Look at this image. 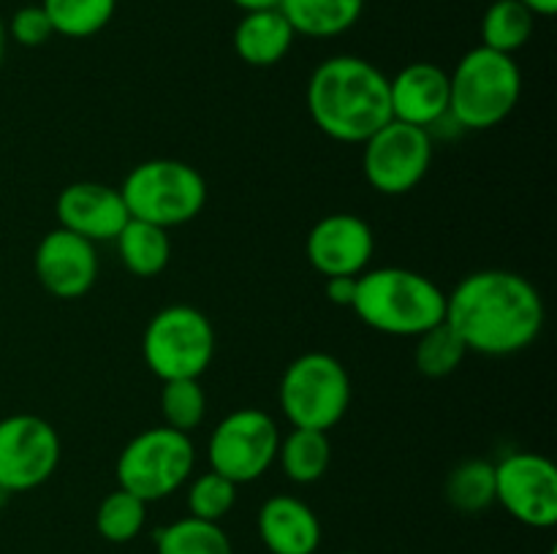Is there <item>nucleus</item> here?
Returning a JSON list of instances; mask_svg holds the SVG:
<instances>
[{"label": "nucleus", "instance_id": "f257e3e1", "mask_svg": "<svg viewBox=\"0 0 557 554\" xmlns=\"http://www.w3.org/2000/svg\"><path fill=\"white\" fill-rule=\"evenodd\" d=\"M446 324L468 353L511 356L539 340L547 307L539 288L511 269H479L446 293Z\"/></svg>", "mask_w": 557, "mask_h": 554}, {"label": "nucleus", "instance_id": "f03ea898", "mask_svg": "<svg viewBox=\"0 0 557 554\" xmlns=\"http://www.w3.org/2000/svg\"><path fill=\"white\" fill-rule=\"evenodd\" d=\"M305 103L321 134L362 144L392 119L389 76L357 54H332L310 74Z\"/></svg>", "mask_w": 557, "mask_h": 554}, {"label": "nucleus", "instance_id": "7ed1b4c3", "mask_svg": "<svg viewBox=\"0 0 557 554\" xmlns=\"http://www.w3.org/2000/svg\"><path fill=\"white\" fill-rule=\"evenodd\" d=\"M351 310L381 335L419 337L446 318V293L422 272L381 266L357 277Z\"/></svg>", "mask_w": 557, "mask_h": 554}, {"label": "nucleus", "instance_id": "20e7f679", "mask_svg": "<svg viewBox=\"0 0 557 554\" xmlns=\"http://www.w3.org/2000/svg\"><path fill=\"white\" fill-rule=\"evenodd\" d=\"M522 96V71L515 54L473 47L449 74V117L466 130H490L504 123Z\"/></svg>", "mask_w": 557, "mask_h": 554}, {"label": "nucleus", "instance_id": "39448f33", "mask_svg": "<svg viewBox=\"0 0 557 554\" xmlns=\"http://www.w3.org/2000/svg\"><path fill=\"white\" fill-rule=\"evenodd\" d=\"M125 210L136 221L174 228L199 217L207 204V179L196 166L174 158L141 161L120 185Z\"/></svg>", "mask_w": 557, "mask_h": 554}, {"label": "nucleus", "instance_id": "423d86ee", "mask_svg": "<svg viewBox=\"0 0 557 554\" xmlns=\"http://www.w3.org/2000/svg\"><path fill=\"white\" fill-rule=\"evenodd\" d=\"M277 396L292 427L330 432L351 405V378L337 356L310 351L288 362Z\"/></svg>", "mask_w": 557, "mask_h": 554}, {"label": "nucleus", "instance_id": "0eeeda50", "mask_svg": "<svg viewBox=\"0 0 557 554\" xmlns=\"http://www.w3.org/2000/svg\"><path fill=\"white\" fill-rule=\"evenodd\" d=\"M196 465L190 435L172 427H150L134 435L117 456V483L147 505L169 498L188 483Z\"/></svg>", "mask_w": 557, "mask_h": 554}, {"label": "nucleus", "instance_id": "6e6552de", "mask_svg": "<svg viewBox=\"0 0 557 554\" xmlns=\"http://www.w3.org/2000/svg\"><path fill=\"white\" fill-rule=\"evenodd\" d=\"M141 356L161 380L201 378L215 358L212 320L188 304L158 310L141 335Z\"/></svg>", "mask_w": 557, "mask_h": 554}, {"label": "nucleus", "instance_id": "1a4fd4ad", "mask_svg": "<svg viewBox=\"0 0 557 554\" xmlns=\"http://www.w3.org/2000/svg\"><path fill=\"white\" fill-rule=\"evenodd\" d=\"M281 429L261 407H239L223 416L210 435V470L228 481L250 483L277 462Z\"/></svg>", "mask_w": 557, "mask_h": 554}, {"label": "nucleus", "instance_id": "9d476101", "mask_svg": "<svg viewBox=\"0 0 557 554\" xmlns=\"http://www.w3.org/2000/svg\"><path fill=\"white\" fill-rule=\"evenodd\" d=\"M433 166L430 130L389 119L362 141L364 179L381 196H406L428 177Z\"/></svg>", "mask_w": 557, "mask_h": 554}, {"label": "nucleus", "instance_id": "9b49d317", "mask_svg": "<svg viewBox=\"0 0 557 554\" xmlns=\"http://www.w3.org/2000/svg\"><path fill=\"white\" fill-rule=\"evenodd\" d=\"M60 435L47 418L14 413L0 418V489L5 494L30 492L58 470Z\"/></svg>", "mask_w": 557, "mask_h": 554}, {"label": "nucleus", "instance_id": "f8f14e48", "mask_svg": "<svg viewBox=\"0 0 557 554\" xmlns=\"http://www.w3.org/2000/svg\"><path fill=\"white\" fill-rule=\"evenodd\" d=\"M495 503L525 527L557 521V467L536 451H511L495 465Z\"/></svg>", "mask_w": 557, "mask_h": 554}, {"label": "nucleus", "instance_id": "ddd939ff", "mask_svg": "<svg viewBox=\"0 0 557 554\" xmlns=\"http://www.w3.org/2000/svg\"><path fill=\"white\" fill-rule=\"evenodd\" d=\"M375 253V234L354 212L324 215L305 239L310 266L324 277H359Z\"/></svg>", "mask_w": 557, "mask_h": 554}, {"label": "nucleus", "instance_id": "4468645a", "mask_svg": "<svg viewBox=\"0 0 557 554\" xmlns=\"http://www.w3.org/2000/svg\"><path fill=\"white\" fill-rule=\"evenodd\" d=\"M33 266L44 291L65 302L82 299L98 280L96 244L60 226L44 234L36 244Z\"/></svg>", "mask_w": 557, "mask_h": 554}, {"label": "nucleus", "instance_id": "2eb2a0df", "mask_svg": "<svg viewBox=\"0 0 557 554\" xmlns=\"http://www.w3.org/2000/svg\"><path fill=\"white\" fill-rule=\"evenodd\" d=\"M60 228L96 242H114L128 223L120 188L103 182H71L54 201Z\"/></svg>", "mask_w": 557, "mask_h": 554}, {"label": "nucleus", "instance_id": "dca6fc26", "mask_svg": "<svg viewBox=\"0 0 557 554\" xmlns=\"http://www.w3.org/2000/svg\"><path fill=\"white\" fill-rule=\"evenodd\" d=\"M392 119L430 130L449 117V74L441 65L417 60L389 76Z\"/></svg>", "mask_w": 557, "mask_h": 554}, {"label": "nucleus", "instance_id": "f3484780", "mask_svg": "<svg viewBox=\"0 0 557 554\" xmlns=\"http://www.w3.org/2000/svg\"><path fill=\"white\" fill-rule=\"evenodd\" d=\"M259 538L270 554H315L321 546V521L305 500L272 494L261 503Z\"/></svg>", "mask_w": 557, "mask_h": 554}, {"label": "nucleus", "instance_id": "a211bd4d", "mask_svg": "<svg viewBox=\"0 0 557 554\" xmlns=\"http://www.w3.org/2000/svg\"><path fill=\"white\" fill-rule=\"evenodd\" d=\"M297 38L294 27L283 16L281 9L243 11V20L234 27V52L245 65L253 68H272L281 63Z\"/></svg>", "mask_w": 557, "mask_h": 554}, {"label": "nucleus", "instance_id": "6ab92c4d", "mask_svg": "<svg viewBox=\"0 0 557 554\" xmlns=\"http://www.w3.org/2000/svg\"><path fill=\"white\" fill-rule=\"evenodd\" d=\"M277 9L297 36L337 38L357 25L364 0H281Z\"/></svg>", "mask_w": 557, "mask_h": 554}, {"label": "nucleus", "instance_id": "aec40b11", "mask_svg": "<svg viewBox=\"0 0 557 554\" xmlns=\"http://www.w3.org/2000/svg\"><path fill=\"white\" fill-rule=\"evenodd\" d=\"M114 244H117L123 266L136 277L161 275L172 259V239L166 228L136 221V217H128Z\"/></svg>", "mask_w": 557, "mask_h": 554}, {"label": "nucleus", "instance_id": "412c9836", "mask_svg": "<svg viewBox=\"0 0 557 554\" xmlns=\"http://www.w3.org/2000/svg\"><path fill=\"white\" fill-rule=\"evenodd\" d=\"M277 462H281L288 481L315 483L330 470L332 443L326 432H319V429L292 427V432L281 438Z\"/></svg>", "mask_w": 557, "mask_h": 554}, {"label": "nucleus", "instance_id": "4be33fe9", "mask_svg": "<svg viewBox=\"0 0 557 554\" xmlns=\"http://www.w3.org/2000/svg\"><path fill=\"white\" fill-rule=\"evenodd\" d=\"M536 16L520 0H490L482 16V47L517 54L533 38Z\"/></svg>", "mask_w": 557, "mask_h": 554}, {"label": "nucleus", "instance_id": "5701e85b", "mask_svg": "<svg viewBox=\"0 0 557 554\" xmlns=\"http://www.w3.org/2000/svg\"><path fill=\"white\" fill-rule=\"evenodd\" d=\"M156 554H234V546L218 521L183 516L156 530Z\"/></svg>", "mask_w": 557, "mask_h": 554}, {"label": "nucleus", "instance_id": "b1692460", "mask_svg": "<svg viewBox=\"0 0 557 554\" xmlns=\"http://www.w3.org/2000/svg\"><path fill=\"white\" fill-rule=\"evenodd\" d=\"M444 498L460 514H482L495 503V465L487 459H466L451 467Z\"/></svg>", "mask_w": 557, "mask_h": 554}, {"label": "nucleus", "instance_id": "393cba45", "mask_svg": "<svg viewBox=\"0 0 557 554\" xmlns=\"http://www.w3.org/2000/svg\"><path fill=\"white\" fill-rule=\"evenodd\" d=\"M52 30L65 38H90L112 22L117 0H41Z\"/></svg>", "mask_w": 557, "mask_h": 554}, {"label": "nucleus", "instance_id": "a878e982", "mask_svg": "<svg viewBox=\"0 0 557 554\" xmlns=\"http://www.w3.org/2000/svg\"><path fill=\"white\" fill-rule=\"evenodd\" d=\"M466 342L457 337V331L446 320H441L433 329L422 331L417 337V348H413V364L428 378H446V375H451L466 362Z\"/></svg>", "mask_w": 557, "mask_h": 554}, {"label": "nucleus", "instance_id": "bb28decb", "mask_svg": "<svg viewBox=\"0 0 557 554\" xmlns=\"http://www.w3.org/2000/svg\"><path fill=\"white\" fill-rule=\"evenodd\" d=\"M147 503L125 489H114L101 500L96 511V530L109 543H128L145 530Z\"/></svg>", "mask_w": 557, "mask_h": 554}, {"label": "nucleus", "instance_id": "cd10ccee", "mask_svg": "<svg viewBox=\"0 0 557 554\" xmlns=\"http://www.w3.org/2000/svg\"><path fill=\"white\" fill-rule=\"evenodd\" d=\"M161 413L166 427L190 435L207 413V391L199 378L163 380L161 389Z\"/></svg>", "mask_w": 557, "mask_h": 554}, {"label": "nucleus", "instance_id": "c85d7f7f", "mask_svg": "<svg viewBox=\"0 0 557 554\" xmlns=\"http://www.w3.org/2000/svg\"><path fill=\"white\" fill-rule=\"evenodd\" d=\"M237 505V483L228 481L226 476L215 470H207L196 476L188 487V516L205 521L226 519L232 508Z\"/></svg>", "mask_w": 557, "mask_h": 554}, {"label": "nucleus", "instance_id": "c756f323", "mask_svg": "<svg viewBox=\"0 0 557 554\" xmlns=\"http://www.w3.org/2000/svg\"><path fill=\"white\" fill-rule=\"evenodd\" d=\"M5 36L14 38L20 47H44L49 38L54 36L52 22H49L47 11L38 5H22V9L14 11V16L5 25Z\"/></svg>", "mask_w": 557, "mask_h": 554}, {"label": "nucleus", "instance_id": "7c9ffc66", "mask_svg": "<svg viewBox=\"0 0 557 554\" xmlns=\"http://www.w3.org/2000/svg\"><path fill=\"white\" fill-rule=\"evenodd\" d=\"M326 299L337 307H351L357 293V277H326Z\"/></svg>", "mask_w": 557, "mask_h": 554}, {"label": "nucleus", "instance_id": "2f4dec72", "mask_svg": "<svg viewBox=\"0 0 557 554\" xmlns=\"http://www.w3.org/2000/svg\"><path fill=\"white\" fill-rule=\"evenodd\" d=\"M533 16H555L557 14V0H520Z\"/></svg>", "mask_w": 557, "mask_h": 554}, {"label": "nucleus", "instance_id": "473e14b6", "mask_svg": "<svg viewBox=\"0 0 557 554\" xmlns=\"http://www.w3.org/2000/svg\"><path fill=\"white\" fill-rule=\"evenodd\" d=\"M232 3L243 11H261V9H277L281 0H232Z\"/></svg>", "mask_w": 557, "mask_h": 554}, {"label": "nucleus", "instance_id": "72a5a7b5", "mask_svg": "<svg viewBox=\"0 0 557 554\" xmlns=\"http://www.w3.org/2000/svg\"><path fill=\"white\" fill-rule=\"evenodd\" d=\"M5 41H9V36H5V22H3V16H0V63H3Z\"/></svg>", "mask_w": 557, "mask_h": 554}, {"label": "nucleus", "instance_id": "f704fd0d", "mask_svg": "<svg viewBox=\"0 0 557 554\" xmlns=\"http://www.w3.org/2000/svg\"><path fill=\"white\" fill-rule=\"evenodd\" d=\"M3 498H5V492H3V489H0V505H3Z\"/></svg>", "mask_w": 557, "mask_h": 554}, {"label": "nucleus", "instance_id": "c9c22d12", "mask_svg": "<svg viewBox=\"0 0 557 554\" xmlns=\"http://www.w3.org/2000/svg\"><path fill=\"white\" fill-rule=\"evenodd\" d=\"M337 554H359V552H337Z\"/></svg>", "mask_w": 557, "mask_h": 554}]
</instances>
